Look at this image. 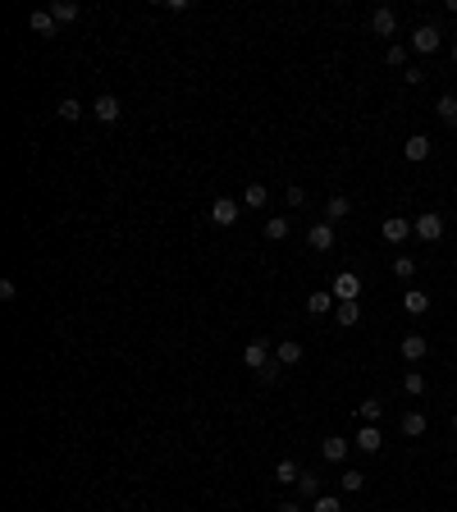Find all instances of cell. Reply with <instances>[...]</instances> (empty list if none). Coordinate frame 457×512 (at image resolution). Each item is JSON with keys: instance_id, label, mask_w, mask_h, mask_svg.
Masks as SVG:
<instances>
[{"instance_id": "1", "label": "cell", "mask_w": 457, "mask_h": 512, "mask_svg": "<svg viewBox=\"0 0 457 512\" xmlns=\"http://www.w3.org/2000/svg\"><path fill=\"white\" fill-rule=\"evenodd\" d=\"M238 215H242V201H233V197H215L210 201V224H219V229L238 224Z\"/></svg>"}, {"instance_id": "2", "label": "cell", "mask_w": 457, "mask_h": 512, "mask_svg": "<svg viewBox=\"0 0 457 512\" xmlns=\"http://www.w3.org/2000/svg\"><path fill=\"white\" fill-rule=\"evenodd\" d=\"M412 233H416L421 242H439V238H444V215H435V210L416 215V220H412Z\"/></svg>"}, {"instance_id": "3", "label": "cell", "mask_w": 457, "mask_h": 512, "mask_svg": "<svg viewBox=\"0 0 457 512\" xmlns=\"http://www.w3.org/2000/svg\"><path fill=\"white\" fill-rule=\"evenodd\" d=\"M439 42H444V37H439L435 23H421V28L412 33V51H421V55H435V51H439Z\"/></svg>"}, {"instance_id": "4", "label": "cell", "mask_w": 457, "mask_h": 512, "mask_svg": "<svg viewBox=\"0 0 457 512\" xmlns=\"http://www.w3.org/2000/svg\"><path fill=\"white\" fill-rule=\"evenodd\" d=\"M242 366H251V371H265V366H270V343H265V338H251L247 348H242Z\"/></svg>"}, {"instance_id": "5", "label": "cell", "mask_w": 457, "mask_h": 512, "mask_svg": "<svg viewBox=\"0 0 457 512\" xmlns=\"http://www.w3.org/2000/svg\"><path fill=\"white\" fill-rule=\"evenodd\" d=\"M329 293L338 297V302H357V293H361V279L352 270H343V274H334V288Z\"/></svg>"}, {"instance_id": "6", "label": "cell", "mask_w": 457, "mask_h": 512, "mask_svg": "<svg viewBox=\"0 0 457 512\" xmlns=\"http://www.w3.org/2000/svg\"><path fill=\"white\" fill-rule=\"evenodd\" d=\"M370 28H375V37H398V14L389 5H380V10L370 14Z\"/></svg>"}, {"instance_id": "7", "label": "cell", "mask_w": 457, "mask_h": 512, "mask_svg": "<svg viewBox=\"0 0 457 512\" xmlns=\"http://www.w3.org/2000/svg\"><path fill=\"white\" fill-rule=\"evenodd\" d=\"M306 242H311L316 251H329L334 247V224H329V220H316V224L306 229Z\"/></svg>"}, {"instance_id": "8", "label": "cell", "mask_w": 457, "mask_h": 512, "mask_svg": "<svg viewBox=\"0 0 457 512\" xmlns=\"http://www.w3.org/2000/svg\"><path fill=\"white\" fill-rule=\"evenodd\" d=\"M380 233H384V242L398 247V242L412 238V220H398V215H393V220H384V224H380Z\"/></svg>"}, {"instance_id": "9", "label": "cell", "mask_w": 457, "mask_h": 512, "mask_svg": "<svg viewBox=\"0 0 457 512\" xmlns=\"http://www.w3.org/2000/svg\"><path fill=\"white\" fill-rule=\"evenodd\" d=\"M92 115H97L101 124H115V119H119V115H124V106H119V97H110V92H106V97H97V106H92Z\"/></svg>"}, {"instance_id": "10", "label": "cell", "mask_w": 457, "mask_h": 512, "mask_svg": "<svg viewBox=\"0 0 457 512\" xmlns=\"http://www.w3.org/2000/svg\"><path fill=\"white\" fill-rule=\"evenodd\" d=\"M320 458H325V462H343V458H348V439H343V435H325V439H320Z\"/></svg>"}, {"instance_id": "11", "label": "cell", "mask_w": 457, "mask_h": 512, "mask_svg": "<svg viewBox=\"0 0 457 512\" xmlns=\"http://www.w3.org/2000/svg\"><path fill=\"white\" fill-rule=\"evenodd\" d=\"M28 28H33L37 37H55V28H60V23H55L51 10H33V14H28Z\"/></svg>"}, {"instance_id": "12", "label": "cell", "mask_w": 457, "mask_h": 512, "mask_svg": "<svg viewBox=\"0 0 457 512\" xmlns=\"http://www.w3.org/2000/svg\"><path fill=\"white\" fill-rule=\"evenodd\" d=\"M403 357L407 361H425V357H430V338H425V334H407L403 338Z\"/></svg>"}, {"instance_id": "13", "label": "cell", "mask_w": 457, "mask_h": 512, "mask_svg": "<svg viewBox=\"0 0 457 512\" xmlns=\"http://www.w3.org/2000/svg\"><path fill=\"white\" fill-rule=\"evenodd\" d=\"M274 361H279V366H297V361H302V343H297V338L274 343Z\"/></svg>"}, {"instance_id": "14", "label": "cell", "mask_w": 457, "mask_h": 512, "mask_svg": "<svg viewBox=\"0 0 457 512\" xmlns=\"http://www.w3.org/2000/svg\"><path fill=\"white\" fill-rule=\"evenodd\" d=\"M357 448H361V453H380V448H384L380 425H361V430H357Z\"/></svg>"}, {"instance_id": "15", "label": "cell", "mask_w": 457, "mask_h": 512, "mask_svg": "<svg viewBox=\"0 0 457 512\" xmlns=\"http://www.w3.org/2000/svg\"><path fill=\"white\" fill-rule=\"evenodd\" d=\"M403 156L407 160H430V138H425V133H412V138L403 142Z\"/></svg>"}, {"instance_id": "16", "label": "cell", "mask_w": 457, "mask_h": 512, "mask_svg": "<svg viewBox=\"0 0 457 512\" xmlns=\"http://www.w3.org/2000/svg\"><path fill=\"white\" fill-rule=\"evenodd\" d=\"M348 215H352V201H348L343 192H334V197L325 201V220H329V224H338V220H348Z\"/></svg>"}, {"instance_id": "17", "label": "cell", "mask_w": 457, "mask_h": 512, "mask_svg": "<svg viewBox=\"0 0 457 512\" xmlns=\"http://www.w3.org/2000/svg\"><path fill=\"white\" fill-rule=\"evenodd\" d=\"M398 430H403V435H407V439H421V435H425V430H430V421H425V416H421V412H407V416H403V421H398Z\"/></svg>"}, {"instance_id": "18", "label": "cell", "mask_w": 457, "mask_h": 512, "mask_svg": "<svg viewBox=\"0 0 457 512\" xmlns=\"http://www.w3.org/2000/svg\"><path fill=\"white\" fill-rule=\"evenodd\" d=\"M265 201H270V188H265V183H247V192H242V206H247V210H261Z\"/></svg>"}, {"instance_id": "19", "label": "cell", "mask_w": 457, "mask_h": 512, "mask_svg": "<svg viewBox=\"0 0 457 512\" xmlns=\"http://www.w3.org/2000/svg\"><path fill=\"white\" fill-rule=\"evenodd\" d=\"M435 110H439V119H444L448 129H457V97L453 92H444V97L435 101Z\"/></svg>"}, {"instance_id": "20", "label": "cell", "mask_w": 457, "mask_h": 512, "mask_svg": "<svg viewBox=\"0 0 457 512\" xmlns=\"http://www.w3.org/2000/svg\"><path fill=\"white\" fill-rule=\"evenodd\" d=\"M297 476H302V467H297V462H274V480H279V485H297Z\"/></svg>"}, {"instance_id": "21", "label": "cell", "mask_w": 457, "mask_h": 512, "mask_svg": "<svg viewBox=\"0 0 457 512\" xmlns=\"http://www.w3.org/2000/svg\"><path fill=\"white\" fill-rule=\"evenodd\" d=\"M334 320H338V325H343V329H348V325H357V320H361V302H338Z\"/></svg>"}, {"instance_id": "22", "label": "cell", "mask_w": 457, "mask_h": 512, "mask_svg": "<svg viewBox=\"0 0 457 512\" xmlns=\"http://www.w3.org/2000/svg\"><path fill=\"white\" fill-rule=\"evenodd\" d=\"M403 306H407V311H412V316H425V311H430V293H421V288H412V293L403 297Z\"/></svg>"}, {"instance_id": "23", "label": "cell", "mask_w": 457, "mask_h": 512, "mask_svg": "<svg viewBox=\"0 0 457 512\" xmlns=\"http://www.w3.org/2000/svg\"><path fill=\"white\" fill-rule=\"evenodd\" d=\"M334 302H338L334 293H311V297H306V311H311V316H325Z\"/></svg>"}, {"instance_id": "24", "label": "cell", "mask_w": 457, "mask_h": 512, "mask_svg": "<svg viewBox=\"0 0 457 512\" xmlns=\"http://www.w3.org/2000/svg\"><path fill=\"white\" fill-rule=\"evenodd\" d=\"M403 393H407V398H421V393H425V375L421 371H407L403 375Z\"/></svg>"}, {"instance_id": "25", "label": "cell", "mask_w": 457, "mask_h": 512, "mask_svg": "<svg viewBox=\"0 0 457 512\" xmlns=\"http://www.w3.org/2000/svg\"><path fill=\"white\" fill-rule=\"evenodd\" d=\"M51 14H55V23H74L78 19V5H74V0H55Z\"/></svg>"}, {"instance_id": "26", "label": "cell", "mask_w": 457, "mask_h": 512, "mask_svg": "<svg viewBox=\"0 0 457 512\" xmlns=\"http://www.w3.org/2000/svg\"><path fill=\"white\" fill-rule=\"evenodd\" d=\"M357 412H361V421H366V425H375V421L384 416V403H380V398H366V403H361Z\"/></svg>"}, {"instance_id": "27", "label": "cell", "mask_w": 457, "mask_h": 512, "mask_svg": "<svg viewBox=\"0 0 457 512\" xmlns=\"http://www.w3.org/2000/svg\"><path fill=\"white\" fill-rule=\"evenodd\" d=\"M297 490H302L306 499H320V480H316V471H302V476H297Z\"/></svg>"}, {"instance_id": "28", "label": "cell", "mask_w": 457, "mask_h": 512, "mask_svg": "<svg viewBox=\"0 0 457 512\" xmlns=\"http://www.w3.org/2000/svg\"><path fill=\"white\" fill-rule=\"evenodd\" d=\"M288 229H293V224H288V220H265V238H270V242H279V238H288Z\"/></svg>"}, {"instance_id": "29", "label": "cell", "mask_w": 457, "mask_h": 512, "mask_svg": "<svg viewBox=\"0 0 457 512\" xmlns=\"http://www.w3.org/2000/svg\"><path fill=\"white\" fill-rule=\"evenodd\" d=\"M384 60H389V69H403V65H407V46H403V42H389Z\"/></svg>"}, {"instance_id": "30", "label": "cell", "mask_w": 457, "mask_h": 512, "mask_svg": "<svg viewBox=\"0 0 457 512\" xmlns=\"http://www.w3.org/2000/svg\"><path fill=\"white\" fill-rule=\"evenodd\" d=\"M338 485H343V494H357L361 485H366V476H361V471H343V476H338Z\"/></svg>"}, {"instance_id": "31", "label": "cell", "mask_w": 457, "mask_h": 512, "mask_svg": "<svg viewBox=\"0 0 457 512\" xmlns=\"http://www.w3.org/2000/svg\"><path fill=\"white\" fill-rule=\"evenodd\" d=\"M393 274H398V279H412L416 261H412V256H393Z\"/></svg>"}, {"instance_id": "32", "label": "cell", "mask_w": 457, "mask_h": 512, "mask_svg": "<svg viewBox=\"0 0 457 512\" xmlns=\"http://www.w3.org/2000/svg\"><path fill=\"white\" fill-rule=\"evenodd\" d=\"M78 115H83V106H78L74 97H65V101H60V119H69V124H74Z\"/></svg>"}, {"instance_id": "33", "label": "cell", "mask_w": 457, "mask_h": 512, "mask_svg": "<svg viewBox=\"0 0 457 512\" xmlns=\"http://www.w3.org/2000/svg\"><path fill=\"white\" fill-rule=\"evenodd\" d=\"M311 512H343V503H338V499H329V494H320V499L311 503Z\"/></svg>"}, {"instance_id": "34", "label": "cell", "mask_w": 457, "mask_h": 512, "mask_svg": "<svg viewBox=\"0 0 457 512\" xmlns=\"http://www.w3.org/2000/svg\"><path fill=\"white\" fill-rule=\"evenodd\" d=\"M283 197H288V206H306V188H297V183H288V192H283Z\"/></svg>"}, {"instance_id": "35", "label": "cell", "mask_w": 457, "mask_h": 512, "mask_svg": "<svg viewBox=\"0 0 457 512\" xmlns=\"http://www.w3.org/2000/svg\"><path fill=\"white\" fill-rule=\"evenodd\" d=\"M0 297H5V302H14V297H19V288H14V279H0Z\"/></svg>"}, {"instance_id": "36", "label": "cell", "mask_w": 457, "mask_h": 512, "mask_svg": "<svg viewBox=\"0 0 457 512\" xmlns=\"http://www.w3.org/2000/svg\"><path fill=\"white\" fill-rule=\"evenodd\" d=\"M279 512H302V508H297V503H288V499H283V503H279Z\"/></svg>"}, {"instance_id": "37", "label": "cell", "mask_w": 457, "mask_h": 512, "mask_svg": "<svg viewBox=\"0 0 457 512\" xmlns=\"http://www.w3.org/2000/svg\"><path fill=\"white\" fill-rule=\"evenodd\" d=\"M453 65H457V46H453Z\"/></svg>"}, {"instance_id": "38", "label": "cell", "mask_w": 457, "mask_h": 512, "mask_svg": "<svg viewBox=\"0 0 457 512\" xmlns=\"http://www.w3.org/2000/svg\"><path fill=\"white\" fill-rule=\"evenodd\" d=\"M453 430H457V412H453Z\"/></svg>"}]
</instances>
